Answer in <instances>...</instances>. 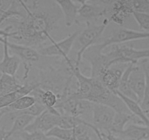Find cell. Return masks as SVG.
<instances>
[{
	"instance_id": "obj_18",
	"label": "cell",
	"mask_w": 149,
	"mask_h": 140,
	"mask_svg": "<svg viewBox=\"0 0 149 140\" xmlns=\"http://www.w3.org/2000/svg\"><path fill=\"white\" fill-rule=\"evenodd\" d=\"M114 94H116L122 101V102L125 104V106L128 109V111L133 116H135V118L139 119L142 122L143 125H146V126H149V118L148 115L145 113V112L143 110L141 104L138 102L124 96L118 90Z\"/></svg>"
},
{
	"instance_id": "obj_19",
	"label": "cell",
	"mask_w": 149,
	"mask_h": 140,
	"mask_svg": "<svg viewBox=\"0 0 149 140\" xmlns=\"http://www.w3.org/2000/svg\"><path fill=\"white\" fill-rule=\"evenodd\" d=\"M36 102V99L33 96H31V95L23 96L16 99L7 107L0 110V113L2 115H4L7 113H13V112L24 111L34 104Z\"/></svg>"
},
{
	"instance_id": "obj_29",
	"label": "cell",
	"mask_w": 149,
	"mask_h": 140,
	"mask_svg": "<svg viewBox=\"0 0 149 140\" xmlns=\"http://www.w3.org/2000/svg\"><path fill=\"white\" fill-rule=\"evenodd\" d=\"M102 134L106 140H123L121 137L115 135L112 133H106V134L102 133Z\"/></svg>"
},
{
	"instance_id": "obj_3",
	"label": "cell",
	"mask_w": 149,
	"mask_h": 140,
	"mask_svg": "<svg viewBox=\"0 0 149 140\" xmlns=\"http://www.w3.org/2000/svg\"><path fill=\"white\" fill-rule=\"evenodd\" d=\"M109 23V21L108 18H105L101 24L87 23V27L79 34L76 39V42H77L79 45L77 58H76L75 64H74L76 67L79 68V64L82 59L84 53L89 48L95 45L97 41L100 39Z\"/></svg>"
},
{
	"instance_id": "obj_24",
	"label": "cell",
	"mask_w": 149,
	"mask_h": 140,
	"mask_svg": "<svg viewBox=\"0 0 149 140\" xmlns=\"http://www.w3.org/2000/svg\"><path fill=\"white\" fill-rule=\"evenodd\" d=\"M87 121L84 120L81 118H76L68 115H61L58 118V123L57 126L62 128L71 129L77 125L85 124Z\"/></svg>"
},
{
	"instance_id": "obj_28",
	"label": "cell",
	"mask_w": 149,
	"mask_h": 140,
	"mask_svg": "<svg viewBox=\"0 0 149 140\" xmlns=\"http://www.w3.org/2000/svg\"><path fill=\"white\" fill-rule=\"evenodd\" d=\"M130 5L133 11L149 14V1L148 0H140V1H130Z\"/></svg>"
},
{
	"instance_id": "obj_21",
	"label": "cell",
	"mask_w": 149,
	"mask_h": 140,
	"mask_svg": "<svg viewBox=\"0 0 149 140\" xmlns=\"http://www.w3.org/2000/svg\"><path fill=\"white\" fill-rule=\"evenodd\" d=\"M23 85L19 83L15 76L1 74L0 77V97L11 94L18 90Z\"/></svg>"
},
{
	"instance_id": "obj_4",
	"label": "cell",
	"mask_w": 149,
	"mask_h": 140,
	"mask_svg": "<svg viewBox=\"0 0 149 140\" xmlns=\"http://www.w3.org/2000/svg\"><path fill=\"white\" fill-rule=\"evenodd\" d=\"M79 2L77 23L80 19L89 23L91 20H97L107 14L111 1H80Z\"/></svg>"
},
{
	"instance_id": "obj_34",
	"label": "cell",
	"mask_w": 149,
	"mask_h": 140,
	"mask_svg": "<svg viewBox=\"0 0 149 140\" xmlns=\"http://www.w3.org/2000/svg\"><path fill=\"white\" fill-rule=\"evenodd\" d=\"M2 116H3V115H1V113H0V119H1V118H2Z\"/></svg>"
},
{
	"instance_id": "obj_35",
	"label": "cell",
	"mask_w": 149,
	"mask_h": 140,
	"mask_svg": "<svg viewBox=\"0 0 149 140\" xmlns=\"http://www.w3.org/2000/svg\"><path fill=\"white\" fill-rule=\"evenodd\" d=\"M148 140H149V139H148Z\"/></svg>"
},
{
	"instance_id": "obj_30",
	"label": "cell",
	"mask_w": 149,
	"mask_h": 140,
	"mask_svg": "<svg viewBox=\"0 0 149 140\" xmlns=\"http://www.w3.org/2000/svg\"><path fill=\"white\" fill-rule=\"evenodd\" d=\"M10 138L9 131L4 129V128L0 129V140H8Z\"/></svg>"
},
{
	"instance_id": "obj_14",
	"label": "cell",
	"mask_w": 149,
	"mask_h": 140,
	"mask_svg": "<svg viewBox=\"0 0 149 140\" xmlns=\"http://www.w3.org/2000/svg\"><path fill=\"white\" fill-rule=\"evenodd\" d=\"M125 69L119 68V67H116L113 69L111 66V68L107 69L100 74L98 80L101 82L102 84L112 93H115L118 90L121 77Z\"/></svg>"
},
{
	"instance_id": "obj_8",
	"label": "cell",
	"mask_w": 149,
	"mask_h": 140,
	"mask_svg": "<svg viewBox=\"0 0 149 140\" xmlns=\"http://www.w3.org/2000/svg\"><path fill=\"white\" fill-rule=\"evenodd\" d=\"M93 105V104L90 102L76 99L70 94L61 102H58L55 108L63 112L61 115H68L76 118H80V116L85 113Z\"/></svg>"
},
{
	"instance_id": "obj_9",
	"label": "cell",
	"mask_w": 149,
	"mask_h": 140,
	"mask_svg": "<svg viewBox=\"0 0 149 140\" xmlns=\"http://www.w3.org/2000/svg\"><path fill=\"white\" fill-rule=\"evenodd\" d=\"M60 115H54L45 110L40 115L36 117L33 122L24 131L27 132L39 131L46 134L54 127L58 125V118Z\"/></svg>"
},
{
	"instance_id": "obj_16",
	"label": "cell",
	"mask_w": 149,
	"mask_h": 140,
	"mask_svg": "<svg viewBox=\"0 0 149 140\" xmlns=\"http://www.w3.org/2000/svg\"><path fill=\"white\" fill-rule=\"evenodd\" d=\"M55 3L61 8L67 27H71L77 23L78 10L79 7V1H73L71 0H58Z\"/></svg>"
},
{
	"instance_id": "obj_27",
	"label": "cell",
	"mask_w": 149,
	"mask_h": 140,
	"mask_svg": "<svg viewBox=\"0 0 149 140\" xmlns=\"http://www.w3.org/2000/svg\"><path fill=\"white\" fill-rule=\"evenodd\" d=\"M132 15L138 23L140 28L145 32L149 33V14L133 11L132 13Z\"/></svg>"
},
{
	"instance_id": "obj_32",
	"label": "cell",
	"mask_w": 149,
	"mask_h": 140,
	"mask_svg": "<svg viewBox=\"0 0 149 140\" xmlns=\"http://www.w3.org/2000/svg\"><path fill=\"white\" fill-rule=\"evenodd\" d=\"M3 40H4V37H3V36H0V43H2Z\"/></svg>"
},
{
	"instance_id": "obj_25",
	"label": "cell",
	"mask_w": 149,
	"mask_h": 140,
	"mask_svg": "<svg viewBox=\"0 0 149 140\" xmlns=\"http://www.w3.org/2000/svg\"><path fill=\"white\" fill-rule=\"evenodd\" d=\"M45 134L49 138H56L60 140H73L74 129H67L55 126Z\"/></svg>"
},
{
	"instance_id": "obj_15",
	"label": "cell",
	"mask_w": 149,
	"mask_h": 140,
	"mask_svg": "<svg viewBox=\"0 0 149 140\" xmlns=\"http://www.w3.org/2000/svg\"><path fill=\"white\" fill-rule=\"evenodd\" d=\"M116 136L123 140H148L149 139V126L131 123Z\"/></svg>"
},
{
	"instance_id": "obj_1",
	"label": "cell",
	"mask_w": 149,
	"mask_h": 140,
	"mask_svg": "<svg viewBox=\"0 0 149 140\" xmlns=\"http://www.w3.org/2000/svg\"><path fill=\"white\" fill-rule=\"evenodd\" d=\"M20 5L25 10L26 15L19 21H14L17 23L11 32L10 37L16 39L17 44L24 45L33 48L45 42L47 39L52 41L50 32L56 23L54 17L43 13H37L35 10L38 7V1L33 7H31L25 1H19Z\"/></svg>"
},
{
	"instance_id": "obj_13",
	"label": "cell",
	"mask_w": 149,
	"mask_h": 140,
	"mask_svg": "<svg viewBox=\"0 0 149 140\" xmlns=\"http://www.w3.org/2000/svg\"><path fill=\"white\" fill-rule=\"evenodd\" d=\"M9 52H11L13 55L17 56L20 61L27 63L36 62L39 60L40 55L38 51L31 47L24 45L7 42Z\"/></svg>"
},
{
	"instance_id": "obj_12",
	"label": "cell",
	"mask_w": 149,
	"mask_h": 140,
	"mask_svg": "<svg viewBox=\"0 0 149 140\" xmlns=\"http://www.w3.org/2000/svg\"><path fill=\"white\" fill-rule=\"evenodd\" d=\"M7 42H8V37L4 36V40L2 42L3 58L0 61V71L1 74L15 76L21 61L15 55H10Z\"/></svg>"
},
{
	"instance_id": "obj_33",
	"label": "cell",
	"mask_w": 149,
	"mask_h": 140,
	"mask_svg": "<svg viewBox=\"0 0 149 140\" xmlns=\"http://www.w3.org/2000/svg\"><path fill=\"white\" fill-rule=\"evenodd\" d=\"M146 115H148V114H149V109L148 111H146Z\"/></svg>"
},
{
	"instance_id": "obj_17",
	"label": "cell",
	"mask_w": 149,
	"mask_h": 140,
	"mask_svg": "<svg viewBox=\"0 0 149 140\" xmlns=\"http://www.w3.org/2000/svg\"><path fill=\"white\" fill-rule=\"evenodd\" d=\"M33 92L35 93L33 96L45 106L47 111L54 115H61L59 111L55 108L58 104V99L56 94L54 93L52 90H45L38 87Z\"/></svg>"
},
{
	"instance_id": "obj_7",
	"label": "cell",
	"mask_w": 149,
	"mask_h": 140,
	"mask_svg": "<svg viewBox=\"0 0 149 140\" xmlns=\"http://www.w3.org/2000/svg\"><path fill=\"white\" fill-rule=\"evenodd\" d=\"M114 109L103 104L93 105V125L103 134L111 133L115 116Z\"/></svg>"
},
{
	"instance_id": "obj_22",
	"label": "cell",
	"mask_w": 149,
	"mask_h": 140,
	"mask_svg": "<svg viewBox=\"0 0 149 140\" xmlns=\"http://www.w3.org/2000/svg\"><path fill=\"white\" fill-rule=\"evenodd\" d=\"M13 115L14 116L13 126L9 130L10 137L17 133L24 131L35 119L34 117L25 114H13Z\"/></svg>"
},
{
	"instance_id": "obj_20",
	"label": "cell",
	"mask_w": 149,
	"mask_h": 140,
	"mask_svg": "<svg viewBox=\"0 0 149 140\" xmlns=\"http://www.w3.org/2000/svg\"><path fill=\"white\" fill-rule=\"evenodd\" d=\"M39 86V84L23 85L22 87L15 93L0 97V110H1L4 108L7 107L9 105L11 104L13 102H15L18 98L22 97L23 96H26V95H29V93H32Z\"/></svg>"
},
{
	"instance_id": "obj_11",
	"label": "cell",
	"mask_w": 149,
	"mask_h": 140,
	"mask_svg": "<svg viewBox=\"0 0 149 140\" xmlns=\"http://www.w3.org/2000/svg\"><path fill=\"white\" fill-rule=\"evenodd\" d=\"M109 10L111 15L109 22H113L118 25H122L125 19L133 12L130 1H111Z\"/></svg>"
},
{
	"instance_id": "obj_5",
	"label": "cell",
	"mask_w": 149,
	"mask_h": 140,
	"mask_svg": "<svg viewBox=\"0 0 149 140\" xmlns=\"http://www.w3.org/2000/svg\"><path fill=\"white\" fill-rule=\"evenodd\" d=\"M79 34V32H74L59 42H55L54 39H52L51 41L52 44L50 45L39 48L37 50L38 52L39 55L45 56L62 57L65 60V61H68L69 60V52L74 44L75 43Z\"/></svg>"
},
{
	"instance_id": "obj_6",
	"label": "cell",
	"mask_w": 149,
	"mask_h": 140,
	"mask_svg": "<svg viewBox=\"0 0 149 140\" xmlns=\"http://www.w3.org/2000/svg\"><path fill=\"white\" fill-rule=\"evenodd\" d=\"M145 39H149L148 32H139L132 29L120 28L114 31L111 36L104 40V42L97 45V47L100 51L103 52L105 48L110 45H120L131 41Z\"/></svg>"
},
{
	"instance_id": "obj_10",
	"label": "cell",
	"mask_w": 149,
	"mask_h": 140,
	"mask_svg": "<svg viewBox=\"0 0 149 140\" xmlns=\"http://www.w3.org/2000/svg\"><path fill=\"white\" fill-rule=\"evenodd\" d=\"M128 83L131 90L136 96L138 102L141 104L143 98L144 90H145L146 77L145 72L140 63L136 64L134 66L133 69L129 76Z\"/></svg>"
},
{
	"instance_id": "obj_23",
	"label": "cell",
	"mask_w": 149,
	"mask_h": 140,
	"mask_svg": "<svg viewBox=\"0 0 149 140\" xmlns=\"http://www.w3.org/2000/svg\"><path fill=\"white\" fill-rule=\"evenodd\" d=\"M149 59H145L143 61H140V64L142 66L144 72H145V77H146V86H145V90H144V94L143 100L141 102V108L143 110L146 112L149 109V64H148Z\"/></svg>"
},
{
	"instance_id": "obj_31",
	"label": "cell",
	"mask_w": 149,
	"mask_h": 140,
	"mask_svg": "<svg viewBox=\"0 0 149 140\" xmlns=\"http://www.w3.org/2000/svg\"><path fill=\"white\" fill-rule=\"evenodd\" d=\"M13 1H3L0 0V10H7L10 7Z\"/></svg>"
},
{
	"instance_id": "obj_2",
	"label": "cell",
	"mask_w": 149,
	"mask_h": 140,
	"mask_svg": "<svg viewBox=\"0 0 149 140\" xmlns=\"http://www.w3.org/2000/svg\"><path fill=\"white\" fill-rule=\"evenodd\" d=\"M103 58L106 69L116 64H136L143 60L149 59V48L136 49L132 45H115L110 52L103 53Z\"/></svg>"
},
{
	"instance_id": "obj_26",
	"label": "cell",
	"mask_w": 149,
	"mask_h": 140,
	"mask_svg": "<svg viewBox=\"0 0 149 140\" xmlns=\"http://www.w3.org/2000/svg\"><path fill=\"white\" fill-rule=\"evenodd\" d=\"M14 136H17L22 140H50V138L47 137L45 133L36 131V132H27L20 131L17 133Z\"/></svg>"
}]
</instances>
